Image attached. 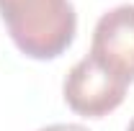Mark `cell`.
Segmentation results:
<instances>
[{
	"instance_id": "5",
	"label": "cell",
	"mask_w": 134,
	"mask_h": 131,
	"mask_svg": "<svg viewBox=\"0 0 134 131\" xmlns=\"http://www.w3.org/2000/svg\"><path fill=\"white\" fill-rule=\"evenodd\" d=\"M126 131H134V118H132V123H129V129H126Z\"/></svg>"
},
{
	"instance_id": "2",
	"label": "cell",
	"mask_w": 134,
	"mask_h": 131,
	"mask_svg": "<svg viewBox=\"0 0 134 131\" xmlns=\"http://www.w3.org/2000/svg\"><path fill=\"white\" fill-rule=\"evenodd\" d=\"M126 87H129V82L108 72L100 62H96L88 54L80 62H75L72 69L67 72L62 95H65V103L77 116L103 118L124 103Z\"/></svg>"
},
{
	"instance_id": "4",
	"label": "cell",
	"mask_w": 134,
	"mask_h": 131,
	"mask_svg": "<svg viewBox=\"0 0 134 131\" xmlns=\"http://www.w3.org/2000/svg\"><path fill=\"white\" fill-rule=\"evenodd\" d=\"M39 131H90L83 123H52V126H44Z\"/></svg>"
},
{
	"instance_id": "1",
	"label": "cell",
	"mask_w": 134,
	"mask_h": 131,
	"mask_svg": "<svg viewBox=\"0 0 134 131\" xmlns=\"http://www.w3.org/2000/svg\"><path fill=\"white\" fill-rule=\"evenodd\" d=\"M0 18L18 51L39 62L65 54L77 31L70 0H0Z\"/></svg>"
},
{
	"instance_id": "3",
	"label": "cell",
	"mask_w": 134,
	"mask_h": 131,
	"mask_svg": "<svg viewBox=\"0 0 134 131\" xmlns=\"http://www.w3.org/2000/svg\"><path fill=\"white\" fill-rule=\"evenodd\" d=\"M90 57L124 82H134V5L124 3L103 13L93 28Z\"/></svg>"
}]
</instances>
